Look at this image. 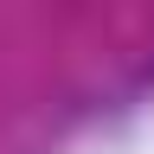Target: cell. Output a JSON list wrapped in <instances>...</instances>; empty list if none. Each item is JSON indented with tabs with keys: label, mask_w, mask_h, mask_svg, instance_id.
I'll list each match as a JSON object with an SVG mask.
<instances>
[]
</instances>
